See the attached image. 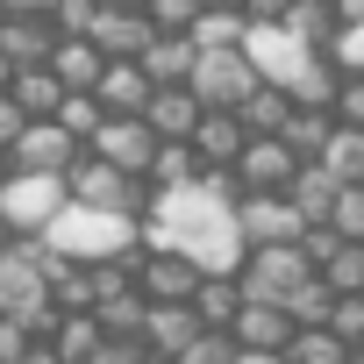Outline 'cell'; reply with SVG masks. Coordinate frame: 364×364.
I'll list each match as a JSON object with an SVG mask.
<instances>
[{
    "label": "cell",
    "instance_id": "obj_1",
    "mask_svg": "<svg viewBox=\"0 0 364 364\" xmlns=\"http://www.w3.org/2000/svg\"><path fill=\"white\" fill-rule=\"evenodd\" d=\"M136 243H171V250H186L200 272H236V257H243L229 193H215L208 178L150 193V208L136 215Z\"/></svg>",
    "mask_w": 364,
    "mask_h": 364
},
{
    "label": "cell",
    "instance_id": "obj_2",
    "mask_svg": "<svg viewBox=\"0 0 364 364\" xmlns=\"http://www.w3.org/2000/svg\"><path fill=\"white\" fill-rule=\"evenodd\" d=\"M43 243H58L65 257H107V250L136 243V215H114V208H86V200H65V208L43 222Z\"/></svg>",
    "mask_w": 364,
    "mask_h": 364
},
{
    "label": "cell",
    "instance_id": "obj_3",
    "mask_svg": "<svg viewBox=\"0 0 364 364\" xmlns=\"http://www.w3.org/2000/svg\"><path fill=\"white\" fill-rule=\"evenodd\" d=\"M58 178H65V200H86V208H114V215H143V208H150V178L114 171V164L93 157L86 143L72 150V164H65Z\"/></svg>",
    "mask_w": 364,
    "mask_h": 364
},
{
    "label": "cell",
    "instance_id": "obj_4",
    "mask_svg": "<svg viewBox=\"0 0 364 364\" xmlns=\"http://www.w3.org/2000/svg\"><path fill=\"white\" fill-rule=\"evenodd\" d=\"M307 272H314V264H307L300 243H243V257H236L229 279H236L243 300H286Z\"/></svg>",
    "mask_w": 364,
    "mask_h": 364
},
{
    "label": "cell",
    "instance_id": "obj_5",
    "mask_svg": "<svg viewBox=\"0 0 364 364\" xmlns=\"http://www.w3.org/2000/svg\"><path fill=\"white\" fill-rule=\"evenodd\" d=\"M58 208H65V178L58 171H8L0 178V215H8L15 236H36Z\"/></svg>",
    "mask_w": 364,
    "mask_h": 364
},
{
    "label": "cell",
    "instance_id": "obj_6",
    "mask_svg": "<svg viewBox=\"0 0 364 364\" xmlns=\"http://www.w3.org/2000/svg\"><path fill=\"white\" fill-rule=\"evenodd\" d=\"M186 86H193V100H200V107H236V100L257 86V72H250V58L229 43V50H193Z\"/></svg>",
    "mask_w": 364,
    "mask_h": 364
},
{
    "label": "cell",
    "instance_id": "obj_7",
    "mask_svg": "<svg viewBox=\"0 0 364 364\" xmlns=\"http://www.w3.org/2000/svg\"><path fill=\"white\" fill-rule=\"evenodd\" d=\"M236 50H243V58H250V72H257V79H272V86H286V79L314 58L286 22H243V43H236Z\"/></svg>",
    "mask_w": 364,
    "mask_h": 364
},
{
    "label": "cell",
    "instance_id": "obj_8",
    "mask_svg": "<svg viewBox=\"0 0 364 364\" xmlns=\"http://www.w3.org/2000/svg\"><path fill=\"white\" fill-rule=\"evenodd\" d=\"M229 171H236L243 193H286V178L300 171V157H293L286 136H243V150H236Z\"/></svg>",
    "mask_w": 364,
    "mask_h": 364
},
{
    "label": "cell",
    "instance_id": "obj_9",
    "mask_svg": "<svg viewBox=\"0 0 364 364\" xmlns=\"http://www.w3.org/2000/svg\"><path fill=\"white\" fill-rule=\"evenodd\" d=\"M143 300H186L200 286V264L186 250H171V243H143L136 250V279H129Z\"/></svg>",
    "mask_w": 364,
    "mask_h": 364
},
{
    "label": "cell",
    "instance_id": "obj_10",
    "mask_svg": "<svg viewBox=\"0 0 364 364\" xmlns=\"http://www.w3.org/2000/svg\"><path fill=\"white\" fill-rule=\"evenodd\" d=\"M72 150H79V143H72L50 114H29V122L8 136V150H0V157H8V171H65Z\"/></svg>",
    "mask_w": 364,
    "mask_h": 364
},
{
    "label": "cell",
    "instance_id": "obj_11",
    "mask_svg": "<svg viewBox=\"0 0 364 364\" xmlns=\"http://www.w3.org/2000/svg\"><path fill=\"white\" fill-rule=\"evenodd\" d=\"M229 215H236V236H243V243H293V236L307 229L286 193H236Z\"/></svg>",
    "mask_w": 364,
    "mask_h": 364
},
{
    "label": "cell",
    "instance_id": "obj_12",
    "mask_svg": "<svg viewBox=\"0 0 364 364\" xmlns=\"http://www.w3.org/2000/svg\"><path fill=\"white\" fill-rule=\"evenodd\" d=\"M86 150H93V157H107L114 171H129V178H143V164H150V150H157V136L143 129V114H100V129L86 136Z\"/></svg>",
    "mask_w": 364,
    "mask_h": 364
},
{
    "label": "cell",
    "instance_id": "obj_13",
    "mask_svg": "<svg viewBox=\"0 0 364 364\" xmlns=\"http://www.w3.org/2000/svg\"><path fill=\"white\" fill-rule=\"evenodd\" d=\"M193 328H208L186 300H143V321H136V343L157 350V357H178V343H186Z\"/></svg>",
    "mask_w": 364,
    "mask_h": 364
},
{
    "label": "cell",
    "instance_id": "obj_14",
    "mask_svg": "<svg viewBox=\"0 0 364 364\" xmlns=\"http://www.w3.org/2000/svg\"><path fill=\"white\" fill-rule=\"evenodd\" d=\"M86 36H93V50L100 58H136L143 43H150V15L143 8H93V22H86Z\"/></svg>",
    "mask_w": 364,
    "mask_h": 364
},
{
    "label": "cell",
    "instance_id": "obj_15",
    "mask_svg": "<svg viewBox=\"0 0 364 364\" xmlns=\"http://www.w3.org/2000/svg\"><path fill=\"white\" fill-rule=\"evenodd\" d=\"M93 100H100V114H136V107L150 100V72H143L136 58H100Z\"/></svg>",
    "mask_w": 364,
    "mask_h": 364
},
{
    "label": "cell",
    "instance_id": "obj_16",
    "mask_svg": "<svg viewBox=\"0 0 364 364\" xmlns=\"http://www.w3.org/2000/svg\"><path fill=\"white\" fill-rule=\"evenodd\" d=\"M243 122H236V107H200L193 114V129H186V143H193V157L200 164H236V150H243Z\"/></svg>",
    "mask_w": 364,
    "mask_h": 364
},
{
    "label": "cell",
    "instance_id": "obj_17",
    "mask_svg": "<svg viewBox=\"0 0 364 364\" xmlns=\"http://www.w3.org/2000/svg\"><path fill=\"white\" fill-rule=\"evenodd\" d=\"M136 114H143V129H150V136H186V129H193V114H200V100H193V86H186V79H164V86H150V100H143Z\"/></svg>",
    "mask_w": 364,
    "mask_h": 364
},
{
    "label": "cell",
    "instance_id": "obj_18",
    "mask_svg": "<svg viewBox=\"0 0 364 364\" xmlns=\"http://www.w3.org/2000/svg\"><path fill=\"white\" fill-rule=\"evenodd\" d=\"M229 336H236L243 350H279V343L293 336V314H286L279 300H243V307L229 314Z\"/></svg>",
    "mask_w": 364,
    "mask_h": 364
},
{
    "label": "cell",
    "instance_id": "obj_19",
    "mask_svg": "<svg viewBox=\"0 0 364 364\" xmlns=\"http://www.w3.org/2000/svg\"><path fill=\"white\" fill-rule=\"evenodd\" d=\"M136 65L150 72V86L186 79V72H193V36H186V29H150V43L136 50Z\"/></svg>",
    "mask_w": 364,
    "mask_h": 364
},
{
    "label": "cell",
    "instance_id": "obj_20",
    "mask_svg": "<svg viewBox=\"0 0 364 364\" xmlns=\"http://www.w3.org/2000/svg\"><path fill=\"white\" fill-rule=\"evenodd\" d=\"M50 43H58V29L43 15H0V58L8 65H43Z\"/></svg>",
    "mask_w": 364,
    "mask_h": 364
},
{
    "label": "cell",
    "instance_id": "obj_21",
    "mask_svg": "<svg viewBox=\"0 0 364 364\" xmlns=\"http://www.w3.org/2000/svg\"><path fill=\"white\" fill-rule=\"evenodd\" d=\"M314 164L336 178V186L343 178H364V129L357 122H328V143L314 150Z\"/></svg>",
    "mask_w": 364,
    "mask_h": 364
},
{
    "label": "cell",
    "instance_id": "obj_22",
    "mask_svg": "<svg viewBox=\"0 0 364 364\" xmlns=\"http://www.w3.org/2000/svg\"><path fill=\"white\" fill-rule=\"evenodd\" d=\"M0 93H8V100H15L22 114H50L65 86H58V72H50V65H15V72H8V86H0Z\"/></svg>",
    "mask_w": 364,
    "mask_h": 364
},
{
    "label": "cell",
    "instance_id": "obj_23",
    "mask_svg": "<svg viewBox=\"0 0 364 364\" xmlns=\"http://www.w3.org/2000/svg\"><path fill=\"white\" fill-rule=\"evenodd\" d=\"M43 65L58 72V86H93V79H100V50H93V36H58Z\"/></svg>",
    "mask_w": 364,
    "mask_h": 364
},
{
    "label": "cell",
    "instance_id": "obj_24",
    "mask_svg": "<svg viewBox=\"0 0 364 364\" xmlns=\"http://www.w3.org/2000/svg\"><path fill=\"white\" fill-rule=\"evenodd\" d=\"M286 107H293V100H286V86H272V79H257V86H250V93L236 100V122H243L250 136H279V122H286Z\"/></svg>",
    "mask_w": 364,
    "mask_h": 364
},
{
    "label": "cell",
    "instance_id": "obj_25",
    "mask_svg": "<svg viewBox=\"0 0 364 364\" xmlns=\"http://www.w3.org/2000/svg\"><path fill=\"white\" fill-rule=\"evenodd\" d=\"M186 307H193L208 328H229V314L243 307V293H236V279H229V272H200V286L186 293Z\"/></svg>",
    "mask_w": 364,
    "mask_h": 364
},
{
    "label": "cell",
    "instance_id": "obj_26",
    "mask_svg": "<svg viewBox=\"0 0 364 364\" xmlns=\"http://www.w3.org/2000/svg\"><path fill=\"white\" fill-rule=\"evenodd\" d=\"M286 200L300 208V222H321V215H328V200H336V178H328L314 157H300V171L286 178Z\"/></svg>",
    "mask_w": 364,
    "mask_h": 364
},
{
    "label": "cell",
    "instance_id": "obj_27",
    "mask_svg": "<svg viewBox=\"0 0 364 364\" xmlns=\"http://www.w3.org/2000/svg\"><path fill=\"white\" fill-rule=\"evenodd\" d=\"M243 8H200L193 22H186V36H193V50H229V43H243Z\"/></svg>",
    "mask_w": 364,
    "mask_h": 364
},
{
    "label": "cell",
    "instance_id": "obj_28",
    "mask_svg": "<svg viewBox=\"0 0 364 364\" xmlns=\"http://www.w3.org/2000/svg\"><path fill=\"white\" fill-rule=\"evenodd\" d=\"M279 350H286V364H343V343H336V328H328V321H307V328H293Z\"/></svg>",
    "mask_w": 364,
    "mask_h": 364
},
{
    "label": "cell",
    "instance_id": "obj_29",
    "mask_svg": "<svg viewBox=\"0 0 364 364\" xmlns=\"http://www.w3.org/2000/svg\"><path fill=\"white\" fill-rule=\"evenodd\" d=\"M279 22L307 43V50H321L328 36H336V15H328V0H286V8H279Z\"/></svg>",
    "mask_w": 364,
    "mask_h": 364
},
{
    "label": "cell",
    "instance_id": "obj_30",
    "mask_svg": "<svg viewBox=\"0 0 364 364\" xmlns=\"http://www.w3.org/2000/svg\"><path fill=\"white\" fill-rule=\"evenodd\" d=\"M328 93H336V65L314 50V58L286 79V100H293V107H328Z\"/></svg>",
    "mask_w": 364,
    "mask_h": 364
},
{
    "label": "cell",
    "instance_id": "obj_31",
    "mask_svg": "<svg viewBox=\"0 0 364 364\" xmlns=\"http://www.w3.org/2000/svg\"><path fill=\"white\" fill-rule=\"evenodd\" d=\"M328 107H286V122H279V136L293 143V157H314L321 143H328Z\"/></svg>",
    "mask_w": 364,
    "mask_h": 364
},
{
    "label": "cell",
    "instance_id": "obj_32",
    "mask_svg": "<svg viewBox=\"0 0 364 364\" xmlns=\"http://www.w3.org/2000/svg\"><path fill=\"white\" fill-rule=\"evenodd\" d=\"M343 243H364V178H343L336 186V200H328V215H321Z\"/></svg>",
    "mask_w": 364,
    "mask_h": 364
},
{
    "label": "cell",
    "instance_id": "obj_33",
    "mask_svg": "<svg viewBox=\"0 0 364 364\" xmlns=\"http://www.w3.org/2000/svg\"><path fill=\"white\" fill-rule=\"evenodd\" d=\"M314 272L328 279V293H364V243H343V236H336V250H328Z\"/></svg>",
    "mask_w": 364,
    "mask_h": 364
},
{
    "label": "cell",
    "instance_id": "obj_34",
    "mask_svg": "<svg viewBox=\"0 0 364 364\" xmlns=\"http://www.w3.org/2000/svg\"><path fill=\"white\" fill-rule=\"evenodd\" d=\"M328 300H336V293H328V279H321V272H307V279H300L279 307L293 314V328H307V321H328Z\"/></svg>",
    "mask_w": 364,
    "mask_h": 364
},
{
    "label": "cell",
    "instance_id": "obj_35",
    "mask_svg": "<svg viewBox=\"0 0 364 364\" xmlns=\"http://www.w3.org/2000/svg\"><path fill=\"white\" fill-rule=\"evenodd\" d=\"M229 357H236V336L229 328H193L186 343H178L171 364H229Z\"/></svg>",
    "mask_w": 364,
    "mask_h": 364
},
{
    "label": "cell",
    "instance_id": "obj_36",
    "mask_svg": "<svg viewBox=\"0 0 364 364\" xmlns=\"http://www.w3.org/2000/svg\"><path fill=\"white\" fill-rule=\"evenodd\" d=\"M328 328L343 350H364V293H336L328 300Z\"/></svg>",
    "mask_w": 364,
    "mask_h": 364
},
{
    "label": "cell",
    "instance_id": "obj_37",
    "mask_svg": "<svg viewBox=\"0 0 364 364\" xmlns=\"http://www.w3.org/2000/svg\"><path fill=\"white\" fill-rule=\"evenodd\" d=\"M321 58H328L336 72H364V22H343V29L321 43Z\"/></svg>",
    "mask_w": 364,
    "mask_h": 364
},
{
    "label": "cell",
    "instance_id": "obj_38",
    "mask_svg": "<svg viewBox=\"0 0 364 364\" xmlns=\"http://www.w3.org/2000/svg\"><path fill=\"white\" fill-rule=\"evenodd\" d=\"M328 114H336V122H357V129H364V72H336Z\"/></svg>",
    "mask_w": 364,
    "mask_h": 364
},
{
    "label": "cell",
    "instance_id": "obj_39",
    "mask_svg": "<svg viewBox=\"0 0 364 364\" xmlns=\"http://www.w3.org/2000/svg\"><path fill=\"white\" fill-rule=\"evenodd\" d=\"M143 15H150V29H186L200 15V0H143Z\"/></svg>",
    "mask_w": 364,
    "mask_h": 364
},
{
    "label": "cell",
    "instance_id": "obj_40",
    "mask_svg": "<svg viewBox=\"0 0 364 364\" xmlns=\"http://www.w3.org/2000/svg\"><path fill=\"white\" fill-rule=\"evenodd\" d=\"M86 364H143V343H136V336H100Z\"/></svg>",
    "mask_w": 364,
    "mask_h": 364
},
{
    "label": "cell",
    "instance_id": "obj_41",
    "mask_svg": "<svg viewBox=\"0 0 364 364\" xmlns=\"http://www.w3.org/2000/svg\"><path fill=\"white\" fill-rule=\"evenodd\" d=\"M22 122H29V114H22V107H15V100H8V93H0V150H8V136H15V129H22Z\"/></svg>",
    "mask_w": 364,
    "mask_h": 364
},
{
    "label": "cell",
    "instance_id": "obj_42",
    "mask_svg": "<svg viewBox=\"0 0 364 364\" xmlns=\"http://www.w3.org/2000/svg\"><path fill=\"white\" fill-rule=\"evenodd\" d=\"M236 8H243L250 22H279V8H286V0H236Z\"/></svg>",
    "mask_w": 364,
    "mask_h": 364
},
{
    "label": "cell",
    "instance_id": "obj_43",
    "mask_svg": "<svg viewBox=\"0 0 364 364\" xmlns=\"http://www.w3.org/2000/svg\"><path fill=\"white\" fill-rule=\"evenodd\" d=\"M229 364H286V350H243V343H236V357H229Z\"/></svg>",
    "mask_w": 364,
    "mask_h": 364
},
{
    "label": "cell",
    "instance_id": "obj_44",
    "mask_svg": "<svg viewBox=\"0 0 364 364\" xmlns=\"http://www.w3.org/2000/svg\"><path fill=\"white\" fill-rule=\"evenodd\" d=\"M328 15H336V29L343 22H364V0H328Z\"/></svg>",
    "mask_w": 364,
    "mask_h": 364
},
{
    "label": "cell",
    "instance_id": "obj_45",
    "mask_svg": "<svg viewBox=\"0 0 364 364\" xmlns=\"http://www.w3.org/2000/svg\"><path fill=\"white\" fill-rule=\"evenodd\" d=\"M50 0H0V15H43Z\"/></svg>",
    "mask_w": 364,
    "mask_h": 364
},
{
    "label": "cell",
    "instance_id": "obj_46",
    "mask_svg": "<svg viewBox=\"0 0 364 364\" xmlns=\"http://www.w3.org/2000/svg\"><path fill=\"white\" fill-rule=\"evenodd\" d=\"M8 236H15V229H8V215H0V250H8Z\"/></svg>",
    "mask_w": 364,
    "mask_h": 364
},
{
    "label": "cell",
    "instance_id": "obj_47",
    "mask_svg": "<svg viewBox=\"0 0 364 364\" xmlns=\"http://www.w3.org/2000/svg\"><path fill=\"white\" fill-rule=\"evenodd\" d=\"M143 364H171V357H157V350H143Z\"/></svg>",
    "mask_w": 364,
    "mask_h": 364
},
{
    "label": "cell",
    "instance_id": "obj_48",
    "mask_svg": "<svg viewBox=\"0 0 364 364\" xmlns=\"http://www.w3.org/2000/svg\"><path fill=\"white\" fill-rule=\"evenodd\" d=\"M107 8H143V0H107Z\"/></svg>",
    "mask_w": 364,
    "mask_h": 364
},
{
    "label": "cell",
    "instance_id": "obj_49",
    "mask_svg": "<svg viewBox=\"0 0 364 364\" xmlns=\"http://www.w3.org/2000/svg\"><path fill=\"white\" fill-rule=\"evenodd\" d=\"M8 72H15V65H8V58H0V86H8Z\"/></svg>",
    "mask_w": 364,
    "mask_h": 364
},
{
    "label": "cell",
    "instance_id": "obj_50",
    "mask_svg": "<svg viewBox=\"0 0 364 364\" xmlns=\"http://www.w3.org/2000/svg\"><path fill=\"white\" fill-rule=\"evenodd\" d=\"M0 178H8V157H0Z\"/></svg>",
    "mask_w": 364,
    "mask_h": 364
}]
</instances>
